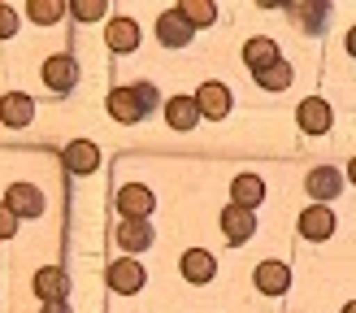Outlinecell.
<instances>
[{
    "mask_svg": "<svg viewBox=\"0 0 356 313\" xmlns=\"http://www.w3.org/2000/svg\"><path fill=\"white\" fill-rule=\"evenodd\" d=\"M5 204H9L13 218H40L44 214V191H35L31 183H9Z\"/></svg>",
    "mask_w": 356,
    "mask_h": 313,
    "instance_id": "cell-1",
    "label": "cell"
},
{
    "mask_svg": "<svg viewBox=\"0 0 356 313\" xmlns=\"http://www.w3.org/2000/svg\"><path fill=\"white\" fill-rule=\"evenodd\" d=\"M296 122H300V131H309V135H326L330 131V104L322 96H309V100H300V109H296Z\"/></svg>",
    "mask_w": 356,
    "mask_h": 313,
    "instance_id": "cell-2",
    "label": "cell"
},
{
    "mask_svg": "<svg viewBox=\"0 0 356 313\" xmlns=\"http://www.w3.org/2000/svg\"><path fill=\"white\" fill-rule=\"evenodd\" d=\"M144 283H148V274H144V266H139L135 257H122V261H113V266H109V287H113V291L135 296Z\"/></svg>",
    "mask_w": 356,
    "mask_h": 313,
    "instance_id": "cell-3",
    "label": "cell"
},
{
    "mask_svg": "<svg viewBox=\"0 0 356 313\" xmlns=\"http://www.w3.org/2000/svg\"><path fill=\"white\" fill-rule=\"evenodd\" d=\"M152 209H156V196L144 183H127V187L118 191V214L122 218H148Z\"/></svg>",
    "mask_w": 356,
    "mask_h": 313,
    "instance_id": "cell-4",
    "label": "cell"
},
{
    "mask_svg": "<svg viewBox=\"0 0 356 313\" xmlns=\"http://www.w3.org/2000/svg\"><path fill=\"white\" fill-rule=\"evenodd\" d=\"M300 235L313 239V243L330 239V235H334V214H330L326 204H309L305 214H300Z\"/></svg>",
    "mask_w": 356,
    "mask_h": 313,
    "instance_id": "cell-5",
    "label": "cell"
},
{
    "mask_svg": "<svg viewBox=\"0 0 356 313\" xmlns=\"http://www.w3.org/2000/svg\"><path fill=\"white\" fill-rule=\"evenodd\" d=\"M44 83L52 87V92H70V87L79 83V61L65 57V52L61 57H48L44 61Z\"/></svg>",
    "mask_w": 356,
    "mask_h": 313,
    "instance_id": "cell-6",
    "label": "cell"
},
{
    "mask_svg": "<svg viewBox=\"0 0 356 313\" xmlns=\"http://www.w3.org/2000/svg\"><path fill=\"white\" fill-rule=\"evenodd\" d=\"M109 113L118 122H139V118L148 113V104L139 100L135 87H113V92H109Z\"/></svg>",
    "mask_w": 356,
    "mask_h": 313,
    "instance_id": "cell-7",
    "label": "cell"
},
{
    "mask_svg": "<svg viewBox=\"0 0 356 313\" xmlns=\"http://www.w3.org/2000/svg\"><path fill=\"white\" fill-rule=\"evenodd\" d=\"M222 231L230 243H243V239H252L257 235V214L252 209H239V204H230L226 214H222Z\"/></svg>",
    "mask_w": 356,
    "mask_h": 313,
    "instance_id": "cell-8",
    "label": "cell"
},
{
    "mask_svg": "<svg viewBox=\"0 0 356 313\" xmlns=\"http://www.w3.org/2000/svg\"><path fill=\"white\" fill-rule=\"evenodd\" d=\"M118 243L127 252H144V248H152V222L148 218H122V226H118Z\"/></svg>",
    "mask_w": 356,
    "mask_h": 313,
    "instance_id": "cell-9",
    "label": "cell"
},
{
    "mask_svg": "<svg viewBox=\"0 0 356 313\" xmlns=\"http://www.w3.org/2000/svg\"><path fill=\"white\" fill-rule=\"evenodd\" d=\"M156 40H161L165 48H183L191 40V26H187V17L178 13V9H165L161 17H156Z\"/></svg>",
    "mask_w": 356,
    "mask_h": 313,
    "instance_id": "cell-10",
    "label": "cell"
},
{
    "mask_svg": "<svg viewBox=\"0 0 356 313\" xmlns=\"http://www.w3.org/2000/svg\"><path fill=\"white\" fill-rule=\"evenodd\" d=\"M243 61H248V70H252V74H265V70L278 65L282 57H278V44H274V40L257 35V40H248V44H243Z\"/></svg>",
    "mask_w": 356,
    "mask_h": 313,
    "instance_id": "cell-11",
    "label": "cell"
},
{
    "mask_svg": "<svg viewBox=\"0 0 356 313\" xmlns=\"http://www.w3.org/2000/svg\"><path fill=\"white\" fill-rule=\"evenodd\" d=\"M305 187L317 196V204H326V200H334L343 191V179H339V170H334V166H317L309 179H305Z\"/></svg>",
    "mask_w": 356,
    "mask_h": 313,
    "instance_id": "cell-12",
    "label": "cell"
},
{
    "mask_svg": "<svg viewBox=\"0 0 356 313\" xmlns=\"http://www.w3.org/2000/svg\"><path fill=\"white\" fill-rule=\"evenodd\" d=\"M252 278H257V287H261L265 296H282V291L291 287V270L282 266V261H261Z\"/></svg>",
    "mask_w": 356,
    "mask_h": 313,
    "instance_id": "cell-13",
    "label": "cell"
},
{
    "mask_svg": "<svg viewBox=\"0 0 356 313\" xmlns=\"http://www.w3.org/2000/svg\"><path fill=\"white\" fill-rule=\"evenodd\" d=\"M213 274H218V261H213L209 248H191V252H183V278H187V283H209Z\"/></svg>",
    "mask_w": 356,
    "mask_h": 313,
    "instance_id": "cell-14",
    "label": "cell"
},
{
    "mask_svg": "<svg viewBox=\"0 0 356 313\" xmlns=\"http://www.w3.org/2000/svg\"><path fill=\"white\" fill-rule=\"evenodd\" d=\"M195 104H200V118H226L230 113V92L222 83H204L195 92Z\"/></svg>",
    "mask_w": 356,
    "mask_h": 313,
    "instance_id": "cell-15",
    "label": "cell"
},
{
    "mask_svg": "<svg viewBox=\"0 0 356 313\" xmlns=\"http://www.w3.org/2000/svg\"><path fill=\"white\" fill-rule=\"evenodd\" d=\"M165 122L174 131H191L195 122H200V104H195V96H174L165 104Z\"/></svg>",
    "mask_w": 356,
    "mask_h": 313,
    "instance_id": "cell-16",
    "label": "cell"
},
{
    "mask_svg": "<svg viewBox=\"0 0 356 313\" xmlns=\"http://www.w3.org/2000/svg\"><path fill=\"white\" fill-rule=\"evenodd\" d=\"M31 118H35V100L31 96H22V92L0 96V122H9V127H26Z\"/></svg>",
    "mask_w": 356,
    "mask_h": 313,
    "instance_id": "cell-17",
    "label": "cell"
},
{
    "mask_svg": "<svg viewBox=\"0 0 356 313\" xmlns=\"http://www.w3.org/2000/svg\"><path fill=\"white\" fill-rule=\"evenodd\" d=\"M104 44H109L113 52H131L139 44V26L131 22V17H109V26H104Z\"/></svg>",
    "mask_w": 356,
    "mask_h": 313,
    "instance_id": "cell-18",
    "label": "cell"
},
{
    "mask_svg": "<svg viewBox=\"0 0 356 313\" xmlns=\"http://www.w3.org/2000/svg\"><path fill=\"white\" fill-rule=\"evenodd\" d=\"M96 166H100L96 144H87V139H74V144H65V170H70V174H92Z\"/></svg>",
    "mask_w": 356,
    "mask_h": 313,
    "instance_id": "cell-19",
    "label": "cell"
},
{
    "mask_svg": "<svg viewBox=\"0 0 356 313\" xmlns=\"http://www.w3.org/2000/svg\"><path fill=\"white\" fill-rule=\"evenodd\" d=\"M35 291H40V300H44V305H48V300H65V291H70L65 270H57V266L40 270V274H35Z\"/></svg>",
    "mask_w": 356,
    "mask_h": 313,
    "instance_id": "cell-20",
    "label": "cell"
},
{
    "mask_svg": "<svg viewBox=\"0 0 356 313\" xmlns=\"http://www.w3.org/2000/svg\"><path fill=\"white\" fill-rule=\"evenodd\" d=\"M230 196H235L239 209H257L265 200V183L257 179V174H239V179L230 183Z\"/></svg>",
    "mask_w": 356,
    "mask_h": 313,
    "instance_id": "cell-21",
    "label": "cell"
},
{
    "mask_svg": "<svg viewBox=\"0 0 356 313\" xmlns=\"http://www.w3.org/2000/svg\"><path fill=\"white\" fill-rule=\"evenodd\" d=\"M287 17H296L305 31H326V22H330V9L326 5H287Z\"/></svg>",
    "mask_w": 356,
    "mask_h": 313,
    "instance_id": "cell-22",
    "label": "cell"
},
{
    "mask_svg": "<svg viewBox=\"0 0 356 313\" xmlns=\"http://www.w3.org/2000/svg\"><path fill=\"white\" fill-rule=\"evenodd\" d=\"M178 13L187 17V26H209V22H218V9L209 5V0H187V5H178Z\"/></svg>",
    "mask_w": 356,
    "mask_h": 313,
    "instance_id": "cell-23",
    "label": "cell"
},
{
    "mask_svg": "<svg viewBox=\"0 0 356 313\" xmlns=\"http://www.w3.org/2000/svg\"><path fill=\"white\" fill-rule=\"evenodd\" d=\"M26 13H31V22L52 26V22H57V17L65 13V5H61V0H31V5H26Z\"/></svg>",
    "mask_w": 356,
    "mask_h": 313,
    "instance_id": "cell-24",
    "label": "cell"
},
{
    "mask_svg": "<svg viewBox=\"0 0 356 313\" xmlns=\"http://www.w3.org/2000/svg\"><path fill=\"white\" fill-rule=\"evenodd\" d=\"M291 65L287 61H278V65H270V70H265V74H257V83L265 87V92H282V87H291Z\"/></svg>",
    "mask_w": 356,
    "mask_h": 313,
    "instance_id": "cell-25",
    "label": "cell"
},
{
    "mask_svg": "<svg viewBox=\"0 0 356 313\" xmlns=\"http://www.w3.org/2000/svg\"><path fill=\"white\" fill-rule=\"evenodd\" d=\"M74 9L79 22H96V17H104V0H79V5H70Z\"/></svg>",
    "mask_w": 356,
    "mask_h": 313,
    "instance_id": "cell-26",
    "label": "cell"
},
{
    "mask_svg": "<svg viewBox=\"0 0 356 313\" xmlns=\"http://www.w3.org/2000/svg\"><path fill=\"white\" fill-rule=\"evenodd\" d=\"M13 31H17V13L9 5H0V40H9Z\"/></svg>",
    "mask_w": 356,
    "mask_h": 313,
    "instance_id": "cell-27",
    "label": "cell"
},
{
    "mask_svg": "<svg viewBox=\"0 0 356 313\" xmlns=\"http://www.w3.org/2000/svg\"><path fill=\"white\" fill-rule=\"evenodd\" d=\"M17 235V218L9 214V204H0V239H13Z\"/></svg>",
    "mask_w": 356,
    "mask_h": 313,
    "instance_id": "cell-28",
    "label": "cell"
},
{
    "mask_svg": "<svg viewBox=\"0 0 356 313\" xmlns=\"http://www.w3.org/2000/svg\"><path fill=\"white\" fill-rule=\"evenodd\" d=\"M44 313H70V305H65V300H48Z\"/></svg>",
    "mask_w": 356,
    "mask_h": 313,
    "instance_id": "cell-29",
    "label": "cell"
},
{
    "mask_svg": "<svg viewBox=\"0 0 356 313\" xmlns=\"http://www.w3.org/2000/svg\"><path fill=\"white\" fill-rule=\"evenodd\" d=\"M348 52H352V57H356V26L348 31Z\"/></svg>",
    "mask_w": 356,
    "mask_h": 313,
    "instance_id": "cell-30",
    "label": "cell"
},
{
    "mask_svg": "<svg viewBox=\"0 0 356 313\" xmlns=\"http://www.w3.org/2000/svg\"><path fill=\"white\" fill-rule=\"evenodd\" d=\"M348 174H352V183H356V156H352V166H348Z\"/></svg>",
    "mask_w": 356,
    "mask_h": 313,
    "instance_id": "cell-31",
    "label": "cell"
},
{
    "mask_svg": "<svg viewBox=\"0 0 356 313\" xmlns=\"http://www.w3.org/2000/svg\"><path fill=\"white\" fill-rule=\"evenodd\" d=\"M343 313H356V300H348V305H343Z\"/></svg>",
    "mask_w": 356,
    "mask_h": 313,
    "instance_id": "cell-32",
    "label": "cell"
}]
</instances>
